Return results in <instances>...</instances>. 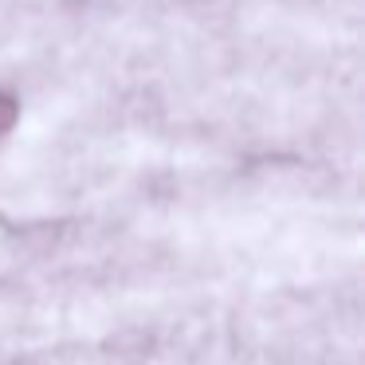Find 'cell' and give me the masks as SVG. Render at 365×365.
Wrapping results in <instances>:
<instances>
[{"label":"cell","mask_w":365,"mask_h":365,"mask_svg":"<svg viewBox=\"0 0 365 365\" xmlns=\"http://www.w3.org/2000/svg\"><path fill=\"white\" fill-rule=\"evenodd\" d=\"M20 122H24V98L16 87L0 83V142H9L20 130Z\"/></svg>","instance_id":"cell-1"}]
</instances>
